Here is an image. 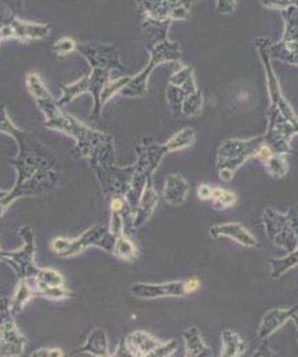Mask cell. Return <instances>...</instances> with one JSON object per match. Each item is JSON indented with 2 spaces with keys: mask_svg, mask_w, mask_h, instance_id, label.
Returning a JSON list of instances; mask_svg holds the SVG:
<instances>
[{
  "mask_svg": "<svg viewBox=\"0 0 298 357\" xmlns=\"http://www.w3.org/2000/svg\"><path fill=\"white\" fill-rule=\"evenodd\" d=\"M40 142L31 137L24 146L18 147V155L10 160L17 172L14 187L0 199V218L10 206L25 197H39L54 191L61 181V172L54 161L43 153Z\"/></svg>",
  "mask_w": 298,
  "mask_h": 357,
  "instance_id": "obj_1",
  "label": "cell"
},
{
  "mask_svg": "<svg viewBox=\"0 0 298 357\" xmlns=\"http://www.w3.org/2000/svg\"><path fill=\"white\" fill-rule=\"evenodd\" d=\"M44 127L51 131L70 136L75 140L82 157L87 160H89L95 153H98L106 143L112 142V137L109 135L91 130L76 117L62 110L51 119L44 120Z\"/></svg>",
  "mask_w": 298,
  "mask_h": 357,
  "instance_id": "obj_2",
  "label": "cell"
},
{
  "mask_svg": "<svg viewBox=\"0 0 298 357\" xmlns=\"http://www.w3.org/2000/svg\"><path fill=\"white\" fill-rule=\"evenodd\" d=\"M20 236L22 239V246L11 252H0V261L6 263L11 268L18 279H40L44 268L38 267L35 263L36 243L35 232L32 227L24 225L20 228Z\"/></svg>",
  "mask_w": 298,
  "mask_h": 357,
  "instance_id": "obj_3",
  "label": "cell"
},
{
  "mask_svg": "<svg viewBox=\"0 0 298 357\" xmlns=\"http://www.w3.org/2000/svg\"><path fill=\"white\" fill-rule=\"evenodd\" d=\"M116 238L110 231H107L102 225H95L87 229L80 236L75 239H68V238H55L50 248L51 250L64 259H69L73 256H77L83 253L85 249L91 246H98L102 248L103 250L113 252Z\"/></svg>",
  "mask_w": 298,
  "mask_h": 357,
  "instance_id": "obj_4",
  "label": "cell"
},
{
  "mask_svg": "<svg viewBox=\"0 0 298 357\" xmlns=\"http://www.w3.org/2000/svg\"><path fill=\"white\" fill-rule=\"evenodd\" d=\"M91 73L88 76H85L83 79L72 83V84H66L62 86L61 89V96L57 99L58 105L61 107H65L66 105H69L76 96L82 95V93H91L92 99H94V109H92V116H99L100 113V93L102 89L106 86V83L110 80L109 79V69H103V68H91Z\"/></svg>",
  "mask_w": 298,
  "mask_h": 357,
  "instance_id": "obj_5",
  "label": "cell"
},
{
  "mask_svg": "<svg viewBox=\"0 0 298 357\" xmlns=\"http://www.w3.org/2000/svg\"><path fill=\"white\" fill-rule=\"evenodd\" d=\"M150 50V62L146 66L143 72L139 75L133 76L129 79L127 86L120 91L121 95L129 96V98H137L144 95L147 91V79L151 70L163 62H170V61H177L180 59V48L177 43H172L168 39L158 43V45L149 47Z\"/></svg>",
  "mask_w": 298,
  "mask_h": 357,
  "instance_id": "obj_6",
  "label": "cell"
},
{
  "mask_svg": "<svg viewBox=\"0 0 298 357\" xmlns=\"http://www.w3.org/2000/svg\"><path fill=\"white\" fill-rule=\"evenodd\" d=\"M51 33V25L38 24L15 18L10 25L0 31V39L3 40H18L22 43L44 40Z\"/></svg>",
  "mask_w": 298,
  "mask_h": 357,
  "instance_id": "obj_7",
  "label": "cell"
},
{
  "mask_svg": "<svg viewBox=\"0 0 298 357\" xmlns=\"http://www.w3.org/2000/svg\"><path fill=\"white\" fill-rule=\"evenodd\" d=\"M76 51L89 63L91 68L121 69L119 51L116 47L99 43H77Z\"/></svg>",
  "mask_w": 298,
  "mask_h": 357,
  "instance_id": "obj_8",
  "label": "cell"
},
{
  "mask_svg": "<svg viewBox=\"0 0 298 357\" xmlns=\"http://www.w3.org/2000/svg\"><path fill=\"white\" fill-rule=\"evenodd\" d=\"M27 89L32 95L33 100L36 102L39 110L44 116V120L51 119L58 112L62 110V107L58 105V100L52 96V93L44 86V83L38 73H28L27 75Z\"/></svg>",
  "mask_w": 298,
  "mask_h": 357,
  "instance_id": "obj_9",
  "label": "cell"
},
{
  "mask_svg": "<svg viewBox=\"0 0 298 357\" xmlns=\"http://www.w3.org/2000/svg\"><path fill=\"white\" fill-rule=\"evenodd\" d=\"M131 293L135 297L151 300V298H163V297H183L187 296L186 282H170L161 284H150V283H136L131 287Z\"/></svg>",
  "mask_w": 298,
  "mask_h": 357,
  "instance_id": "obj_10",
  "label": "cell"
},
{
  "mask_svg": "<svg viewBox=\"0 0 298 357\" xmlns=\"http://www.w3.org/2000/svg\"><path fill=\"white\" fill-rule=\"evenodd\" d=\"M25 345L27 338L21 334L14 317H11L0 327V356H22Z\"/></svg>",
  "mask_w": 298,
  "mask_h": 357,
  "instance_id": "obj_11",
  "label": "cell"
},
{
  "mask_svg": "<svg viewBox=\"0 0 298 357\" xmlns=\"http://www.w3.org/2000/svg\"><path fill=\"white\" fill-rule=\"evenodd\" d=\"M160 345L161 342L158 340L143 331L131 334L126 341V347L131 356H150V354Z\"/></svg>",
  "mask_w": 298,
  "mask_h": 357,
  "instance_id": "obj_12",
  "label": "cell"
},
{
  "mask_svg": "<svg viewBox=\"0 0 298 357\" xmlns=\"http://www.w3.org/2000/svg\"><path fill=\"white\" fill-rule=\"evenodd\" d=\"M33 298H36L33 279H18L15 291L10 298V310L13 314L21 312L25 308V305Z\"/></svg>",
  "mask_w": 298,
  "mask_h": 357,
  "instance_id": "obj_13",
  "label": "cell"
},
{
  "mask_svg": "<svg viewBox=\"0 0 298 357\" xmlns=\"http://www.w3.org/2000/svg\"><path fill=\"white\" fill-rule=\"evenodd\" d=\"M0 134L7 135L10 137H13L18 147L25 144L27 140L32 136V134L29 131H25V130H21L18 128L13 121L11 119L8 117L7 114V107L6 105L0 103Z\"/></svg>",
  "mask_w": 298,
  "mask_h": 357,
  "instance_id": "obj_14",
  "label": "cell"
},
{
  "mask_svg": "<svg viewBox=\"0 0 298 357\" xmlns=\"http://www.w3.org/2000/svg\"><path fill=\"white\" fill-rule=\"evenodd\" d=\"M157 205V194L156 191L153 190V185H151V181L150 178L147 180V184L144 187V191H143V197L140 199V204H139V208H137V215H136V225H140V224L144 223L150 215L153 213L154 208Z\"/></svg>",
  "mask_w": 298,
  "mask_h": 357,
  "instance_id": "obj_15",
  "label": "cell"
},
{
  "mask_svg": "<svg viewBox=\"0 0 298 357\" xmlns=\"http://www.w3.org/2000/svg\"><path fill=\"white\" fill-rule=\"evenodd\" d=\"M79 352L84 354H91L94 356H107L109 355V348H107V338L106 334L102 330H94L83 347L79 349Z\"/></svg>",
  "mask_w": 298,
  "mask_h": 357,
  "instance_id": "obj_16",
  "label": "cell"
},
{
  "mask_svg": "<svg viewBox=\"0 0 298 357\" xmlns=\"http://www.w3.org/2000/svg\"><path fill=\"white\" fill-rule=\"evenodd\" d=\"M33 287H35V296L42 297L45 300L59 301V300H68V298L73 297V293L70 290H68L65 287V284L64 286H51L48 283L33 279Z\"/></svg>",
  "mask_w": 298,
  "mask_h": 357,
  "instance_id": "obj_17",
  "label": "cell"
},
{
  "mask_svg": "<svg viewBox=\"0 0 298 357\" xmlns=\"http://www.w3.org/2000/svg\"><path fill=\"white\" fill-rule=\"evenodd\" d=\"M187 194V183L180 176H170L165 183L164 197L170 205H180Z\"/></svg>",
  "mask_w": 298,
  "mask_h": 357,
  "instance_id": "obj_18",
  "label": "cell"
},
{
  "mask_svg": "<svg viewBox=\"0 0 298 357\" xmlns=\"http://www.w3.org/2000/svg\"><path fill=\"white\" fill-rule=\"evenodd\" d=\"M21 8L22 0H0V31L18 18Z\"/></svg>",
  "mask_w": 298,
  "mask_h": 357,
  "instance_id": "obj_19",
  "label": "cell"
},
{
  "mask_svg": "<svg viewBox=\"0 0 298 357\" xmlns=\"http://www.w3.org/2000/svg\"><path fill=\"white\" fill-rule=\"evenodd\" d=\"M184 340H186V355L187 356H200L202 352L207 351L204 347L201 337L195 328H188L184 333Z\"/></svg>",
  "mask_w": 298,
  "mask_h": 357,
  "instance_id": "obj_20",
  "label": "cell"
},
{
  "mask_svg": "<svg viewBox=\"0 0 298 357\" xmlns=\"http://www.w3.org/2000/svg\"><path fill=\"white\" fill-rule=\"evenodd\" d=\"M113 253L117 257H120L123 260H127V261H132L136 257V249H135L133 243L128 238L123 236V235L116 238Z\"/></svg>",
  "mask_w": 298,
  "mask_h": 357,
  "instance_id": "obj_21",
  "label": "cell"
},
{
  "mask_svg": "<svg viewBox=\"0 0 298 357\" xmlns=\"http://www.w3.org/2000/svg\"><path fill=\"white\" fill-rule=\"evenodd\" d=\"M195 139V134L193 130L190 128H186L183 131H180L179 134L174 135L170 142L165 143L168 151H176V150H181L190 144H193Z\"/></svg>",
  "mask_w": 298,
  "mask_h": 357,
  "instance_id": "obj_22",
  "label": "cell"
},
{
  "mask_svg": "<svg viewBox=\"0 0 298 357\" xmlns=\"http://www.w3.org/2000/svg\"><path fill=\"white\" fill-rule=\"evenodd\" d=\"M76 48H77V43H76L72 38L64 36V38L58 39V40L54 43L52 51H54L58 56H66V55L75 52Z\"/></svg>",
  "mask_w": 298,
  "mask_h": 357,
  "instance_id": "obj_23",
  "label": "cell"
},
{
  "mask_svg": "<svg viewBox=\"0 0 298 357\" xmlns=\"http://www.w3.org/2000/svg\"><path fill=\"white\" fill-rule=\"evenodd\" d=\"M211 198L217 205H221V206H228L230 204H232L235 201L234 195H231L230 192L223 191V190H212Z\"/></svg>",
  "mask_w": 298,
  "mask_h": 357,
  "instance_id": "obj_24",
  "label": "cell"
},
{
  "mask_svg": "<svg viewBox=\"0 0 298 357\" xmlns=\"http://www.w3.org/2000/svg\"><path fill=\"white\" fill-rule=\"evenodd\" d=\"M13 317V312L10 310V298L1 297L0 298V327Z\"/></svg>",
  "mask_w": 298,
  "mask_h": 357,
  "instance_id": "obj_25",
  "label": "cell"
},
{
  "mask_svg": "<svg viewBox=\"0 0 298 357\" xmlns=\"http://www.w3.org/2000/svg\"><path fill=\"white\" fill-rule=\"evenodd\" d=\"M65 354L59 348H51V349H38L31 354V357H64Z\"/></svg>",
  "mask_w": 298,
  "mask_h": 357,
  "instance_id": "obj_26",
  "label": "cell"
},
{
  "mask_svg": "<svg viewBox=\"0 0 298 357\" xmlns=\"http://www.w3.org/2000/svg\"><path fill=\"white\" fill-rule=\"evenodd\" d=\"M261 1L268 7H274V8H279V10H285L289 6L295 4L292 0H261Z\"/></svg>",
  "mask_w": 298,
  "mask_h": 357,
  "instance_id": "obj_27",
  "label": "cell"
},
{
  "mask_svg": "<svg viewBox=\"0 0 298 357\" xmlns=\"http://www.w3.org/2000/svg\"><path fill=\"white\" fill-rule=\"evenodd\" d=\"M234 8V0H218L217 10L220 13H231Z\"/></svg>",
  "mask_w": 298,
  "mask_h": 357,
  "instance_id": "obj_28",
  "label": "cell"
},
{
  "mask_svg": "<svg viewBox=\"0 0 298 357\" xmlns=\"http://www.w3.org/2000/svg\"><path fill=\"white\" fill-rule=\"evenodd\" d=\"M258 158L262 160V161L271 160V158H272V151H271V149L267 147V146H262V147L260 149V151H258Z\"/></svg>",
  "mask_w": 298,
  "mask_h": 357,
  "instance_id": "obj_29",
  "label": "cell"
},
{
  "mask_svg": "<svg viewBox=\"0 0 298 357\" xmlns=\"http://www.w3.org/2000/svg\"><path fill=\"white\" fill-rule=\"evenodd\" d=\"M211 194H212V188L209 185H201L198 188V195L200 198L202 199H209L211 198Z\"/></svg>",
  "mask_w": 298,
  "mask_h": 357,
  "instance_id": "obj_30",
  "label": "cell"
},
{
  "mask_svg": "<svg viewBox=\"0 0 298 357\" xmlns=\"http://www.w3.org/2000/svg\"><path fill=\"white\" fill-rule=\"evenodd\" d=\"M6 194H7V191H6V190H0V199H1Z\"/></svg>",
  "mask_w": 298,
  "mask_h": 357,
  "instance_id": "obj_31",
  "label": "cell"
},
{
  "mask_svg": "<svg viewBox=\"0 0 298 357\" xmlns=\"http://www.w3.org/2000/svg\"><path fill=\"white\" fill-rule=\"evenodd\" d=\"M296 6H297V7H298V0H297V1H296Z\"/></svg>",
  "mask_w": 298,
  "mask_h": 357,
  "instance_id": "obj_32",
  "label": "cell"
},
{
  "mask_svg": "<svg viewBox=\"0 0 298 357\" xmlns=\"http://www.w3.org/2000/svg\"><path fill=\"white\" fill-rule=\"evenodd\" d=\"M0 252H1V249H0Z\"/></svg>",
  "mask_w": 298,
  "mask_h": 357,
  "instance_id": "obj_33",
  "label": "cell"
}]
</instances>
